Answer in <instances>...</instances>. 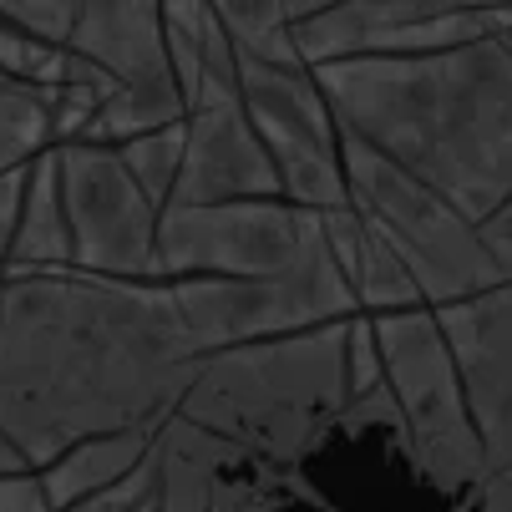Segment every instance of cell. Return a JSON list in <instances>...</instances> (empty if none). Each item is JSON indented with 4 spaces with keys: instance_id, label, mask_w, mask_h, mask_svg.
I'll use <instances>...</instances> for the list:
<instances>
[{
    "instance_id": "1",
    "label": "cell",
    "mask_w": 512,
    "mask_h": 512,
    "mask_svg": "<svg viewBox=\"0 0 512 512\" xmlns=\"http://www.w3.org/2000/svg\"><path fill=\"white\" fill-rule=\"evenodd\" d=\"M198 376L168 284L77 269L0 279V436L46 467L112 431H158Z\"/></svg>"
},
{
    "instance_id": "2",
    "label": "cell",
    "mask_w": 512,
    "mask_h": 512,
    "mask_svg": "<svg viewBox=\"0 0 512 512\" xmlns=\"http://www.w3.org/2000/svg\"><path fill=\"white\" fill-rule=\"evenodd\" d=\"M315 87L345 137L487 229L512 193V46L477 36L426 56L330 61Z\"/></svg>"
},
{
    "instance_id": "3",
    "label": "cell",
    "mask_w": 512,
    "mask_h": 512,
    "mask_svg": "<svg viewBox=\"0 0 512 512\" xmlns=\"http://www.w3.org/2000/svg\"><path fill=\"white\" fill-rule=\"evenodd\" d=\"M345 325L203 355L173 416L239 462H300L345 411Z\"/></svg>"
},
{
    "instance_id": "4",
    "label": "cell",
    "mask_w": 512,
    "mask_h": 512,
    "mask_svg": "<svg viewBox=\"0 0 512 512\" xmlns=\"http://www.w3.org/2000/svg\"><path fill=\"white\" fill-rule=\"evenodd\" d=\"M340 173H345V208L396 254V264L421 289L426 310L462 305L502 284L482 229H472L436 193L411 183L401 168H391L345 132H340Z\"/></svg>"
},
{
    "instance_id": "5",
    "label": "cell",
    "mask_w": 512,
    "mask_h": 512,
    "mask_svg": "<svg viewBox=\"0 0 512 512\" xmlns=\"http://www.w3.org/2000/svg\"><path fill=\"white\" fill-rule=\"evenodd\" d=\"M371 325L381 345V381L406 421V452L431 477V487H442L447 497H467L487 477V457L472 431V411L457 381L452 350L436 330V315L401 310V315H371Z\"/></svg>"
},
{
    "instance_id": "6",
    "label": "cell",
    "mask_w": 512,
    "mask_h": 512,
    "mask_svg": "<svg viewBox=\"0 0 512 512\" xmlns=\"http://www.w3.org/2000/svg\"><path fill=\"white\" fill-rule=\"evenodd\" d=\"M168 295L198 360L234 345H254V340L345 325L360 315L350 284L340 279L325 244H315L295 269L274 279H178L168 284Z\"/></svg>"
},
{
    "instance_id": "7",
    "label": "cell",
    "mask_w": 512,
    "mask_h": 512,
    "mask_svg": "<svg viewBox=\"0 0 512 512\" xmlns=\"http://www.w3.org/2000/svg\"><path fill=\"white\" fill-rule=\"evenodd\" d=\"M320 244V218L284 203H218V208H163L153 274L178 279H274L289 274Z\"/></svg>"
},
{
    "instance_id": "8",
    "label": "cell",
    "mask_w": 512,
    "mask_h": 512,
    "mask_svg": "<svg viewBox=\"0 0 512 512\" xmlns=\"http://www.w3.org/2000/svg\"><path fill=\"white\" fill-rule=\"evenodd\" d=\"M239 71V107L274 163L284 203L305 213L345 208V173H340V127L315 87L310 66H269L234 56Z\"/></svg>"
},
{
    "instance_id": "9",
    "label": "cell",
    "mask_w": 512,
    "mask_h": 512,
    "mask_svg": "<svg viewBox=\"0 0 512 512\" xmlns=\"http://www.w3.org/2000/svg\"><path fill=\"white\" fill-rule=\"evenodd\" d=\"M56 153L61 213L71 234V269L97 279L158 284L153 244H158V208L137 193L112 148L97 142H66Z\"/></svg>"
},
{
    "instance_id": "10",
    "label": "cell",
    "mask_w": 512,
    "mask_h": 512,
    "mask_svg": "<svg viewBox=\"0 0 512 512\" xmlns=\"http://www.w3.org/2000/svg\"><path fill=\"white\" fill-rule=\"evenodd\" d=\"M487 36L482 6L472 0H315L310 16L295 21L300 61H391L426 56Z\"/></svg>"
},
{
    "instance_id": "11",
    "label": "cell",
    "mask_w": 512,
    "mask_h": 512,
    "mask_svg": "<svg viewBox=\"0 0 512 512\" xmlns=\"http://www.w3.org/2000/svg\"><path fill=\"white\" fill-rule=\"evenodd\" d=\"M431 315L452 350L487 472H507L512 467V284H497L487 295H472Z\"/></svg>"
},
{
    "instance_id": "12",
    "label": "cell",
    "mask_w": 512,
    "mask_h": 512,
    "mask_svg": "<svg viewBox=\"0 0 512 512\" xmlns=\"http://www.w3.org/2000/svg\"><path fill=\"white\" fill-rule=\"evenodd\" d=\"M259 198H284V193L239 97L188 112L183 168H178L168 208H218V203H259Z\"/></svg>"
},
{
    "instance_id": "13",
    "label": "cell",
    "mask_w": 512,
    "mask_h": 512,
    "mask_svg": "<svg viewBox=\"0 0 512 512\" xmlns=\"http://www.w3.org/2000/svg\"><path fill=\"white\" fill-rule=\"evenodd\" d=\"M66 51L102 66L117 87H153L173 77L158 0H82Z\"/></svg>"
},
{
    "instance_id": "14",
    "label": "cell",
    "mask_w": 512,
    "mask_h": 512,
    "mask_svg": "<svg viewBox=\"0 0 512 512\" xmlns=\"http://www.w3.org/2000/svg\"><path fill=\"white\" fill-rule=\"evenodd\" d=\"M163 51L188 112L239 97L234 46L218 26L213 0H163Z\"/></svg>"
},
{
    "instance_id": "15",
    "label": "cell",
    "mask_w": 512,
    "mask_h": 512,
    "mask_svg": "<svg viewBox=\"0 0 512 512\" xmlns=\"http://www.w3.org/2000/svg\"><path fill=\"white\" fill-rule=\"evenodd\" d=\"M315 218H320V244L335 259L340 279L350 284L360 315L426 310V300H421V289L411 284V274L396 264V254L371 229H365L350 208H330V213H315Z\"/></svg>"
},
{
    "instance_id": "16",
    "label": "cell",
    "mask_w": 512,
    "mask_h": 512,
    "mask_svg": "<svg viewBox=\"0 0 512 512\" xmlns=\"http://www.w3.org/2000/svg\"><path fill=\"white\" fill-rule=\"evenodd\" d=\"M158 457V497L153 512H213V492L224 482V472L239 467L229 447H218L213 436L188 426L183 416H168L153 436Z\"/></svg>"
},
{
    "instance_id": "17",
    "label": "cell",
    "mask_w": 512,
    "mask_h": 512,
    "mask_svg": "<svg viewBox=\"0 0 512 512\" xmlns=\"http://www.w3.org/2000/svg\"><path fill=\"white\" fill-rule=\"evenodd\" d=\"M158 431H112V436H87V442L66 447L61 457H51L46 467H36V482L51 502V512H66L87 497H97L102 487L122 482L132 467L148 462Z\"/></svg>"
},
{
    "instance_id": "18",
    "label": "cell",
    "mask_w": 512,
    "mask_h": 512,
    "mask_svg": "<svg viewBox=\"0 0 512 512\" xmlns=\"http://www.w3.org/2000/svg\"><path fill=\"white\" fill-rule=\"evenodd\" d=\"M51 269H71V234H66V213H61L56 153L46 148L26 168V193H21V218L11 234V254H6V279L51 274Z\"/></svg>"
},
{
    "instance_id": "19",
    "label": "cell",
    "mask_w": 512,
    "mask_h": 512,
    "mask_svg": "<svg viewBox=\"0 0 512 512\" xmlns=\"http://www.w3.org/2000/svg\"><path fill=\"white\" fill-rule=\"evenodd\" d=\"M315 0H213L234 56L269 66H305L295 51V21L310 16Z\"/></svg>"
},
{
    "instance_id": "20",
    "label": "cell",
    "mask_w": 512,
    "mask_h": 512,
    "mask_svg": "<svg viewBox=\"0 0 512 512\" xmlns=\"http://www.w3.org/2000/svg\"><path fill=\"white\" fill-rule=\"evenodd\" d=\"M46 148H51L46 92H36V87H6V92H0V178L31 168Z\"/></svg>"
},
{
    "instance_id": "21",
    "label": "cell",
    "mask_w": 512,
    "mask_h": 512,
    "mask_svg": "<svg viewBox=\"0 0 512 512\" xmlns=\"http://www.w3.org/2000/svg\"><path fill=\"white\" fill-rule=\"evenodd\" d=\"M112 153L127 168V178L137 183V193L163 213L168 198H173L178 168H183V122L163 127V132H148V137H132V142H122V148H112Z\"/></svg>"
},
{
    "instance_id": "22",
    "label": "cell",
    "mask_w": 512,
    "mask_h": 512,
    "mask_svg": "<svg viewBox=\"0 0 512 512\" xmlns=\"http://www.w3.org/2000/svg\"><path fill=\"white\" fill-rule=\"evenodd\" d=\"M61 61H66V51H51V46L31 41L26 31H16L6 16H0V77L6 82L46 92L61 77Z\"/></svg>"
},
{
    "instance_id": "23",
    "label": "cell",
    "mask_w": 512,
    "mask_h": 512,
    "mask_svg": "<svg viewBox=\"0 0 512 512\" xmlns=\"http://www.w3.org/2000/svg\"><path fill=\"white\" fill-rule=\"evenodd\" d=\"M77 6L82 0H0V16H6L16 31H26L31 41L66 51L71 31H77Z\"/></svg>"
},
{
    "instance_id": "24",
    "label": "cell",
    "mask_w": 512,
    "mask_h": 512,
    "mask_svg": "<svg viewBox=\"0 0 512 512\" xmlns=\"http://www.w3.org/2000/svg\"><path fill=\"white\" fill-rule=\"evenodd\" d=\"M381 386V345H376V325L371 315H355L345 325V401L365 396Z\"/></svg>"
},
{
    "instance_id": "25",
    "label": "cell",
    "mask_w": 512,
    "mask_h": 512,
    "mask_svg": "<svg viewBox=\"0 0 512 512\" xmlns=\"http://www.w3.org/2000/svg\"><path fill=\"white\" fill-rule=\"evenodd\" d=\"M153 497H158V457L148 452V462L132 467L122 482L102 487L97 497H87V502H77V507H66V512H142Z\"/></svg>"
},
{
    "instance_id": "26",
    "label": "cell",
    "mask_w": 512,
    "mask_h": 512,
    "mask_svg": "<svg viewBox=\"0 0 512 512\" xmlns=\"http://www.w3.org/2000/svg\"><path fill=\"white\" fill-rule=\"evenodd\" d=\"M335 426H345V431H365V426H386L396 442L406 447V421H401V411H396V396L386 391V381L376 386V391H365V396H355V401H345V411H340V421Z\"/></svg>"
},
{
    "instance_id": "27",
    "label": "cell",
    "mask_w": 512,
    "mask_h": 512,
    "mask_svg": "<svg viewBox=\"0 0 512 512\" xmlns=\"http://www.w3.org/2000/svg\"><path fill=\"white\" fill-rule=\"evenodd\" d=\"M0 512H51L36 472H16V477H0Z\"/></svg>"
},
{
    "instance_id": "28",
    "label": "cell",
    "mask_w": 512,
    "mask_h": 512,
    "mask_svg": "<svg viewBox=\"0 0 512 512\" xmlns=\"http://www.w3.org/2000/svg\"><path fill=\"white\" fill-rule=\"evenodd\" d=\"M21 193H26V168L0 178V254H11V234L21 218Z\"/></svg>"
},
{
    "instance_id": "29",
    "label": "cell",
    "mask_w": 512,
    "mask_h": 512,
    "mask_svg": "<svg viewBox=\"0 0 512 512\" xmlns=\"http://www.w3.org/2000/svg\"><path fill=\"white\" fill-rule=\"evenodd\" d=\"M467 512H512V482L502 472H487L472 492H467Z\"/></svg>"
},
{
    "instance_id": "30",
    "label": "cell",
    "mask_w": 512,
    "mask_h": 512,
    "mask_svg": "<svg viewBox=\"0 0 512 512\" xmlns=\"http://www.w3.org/2000/svg\"><path fill=\"white\" fill-rule=\"evenodd\" d=\"M16 472H36V467L6 442V436H0V477H16Z\"/></svg>"
},
{
    "instance_id": "31",
    "label": "cell",
    "mask_w": 512,
    "mask_h": 512,
    "mask_svg": "<svg viewBox=\"0 0 512 512\" xmlns=\"http://www.w3.org/2000/svg\"><path fill=\"white\" fill-rule=\"evenodd\" d=\"M487 234H507L512 239V193H507V203L492 213V224H487Z\"/></svg>"
},
{
    "instance_id": "32",
    "label": "cell",
    "mask_w": 512,
    "mask_h": 512,
    "mask_svg": "<svg viewBox=\"0 0 512 512\" xmlns=\"http://www.w3.org/2000/svg\"><path fill=\"white\" fill-rule=\"evenodd\" d=\"M6 87H16V82H6V77H0V92H6Z\"/></svg>"
},
{
    "instance_id": "33",
    "label": "cell",
    "mask_w": 512,
    "mask_h": 512,
    "mask_svg": "<svg viewBox=\"0 0 512 512\" xmlns=\"http://www.w3.org/2000/svg\"><path fill=\"white\" fill-rule=\"evenodd\" d=\"M502 477H507V482H512V467H507V472H502Z\"/></svg>"
},
{
    "instance_id": "34",
    "label": "cell",
    "mask_w": 512,
    "mask_h": 512,
    "mask_svg": "<svg viewBox=\"0 0 512 512\" xmlns=\"http://www.w3.org/2000/svg\"><path fill=\"white\" fill-rule=\"evenodd\" d=\"M142 512H153V502H148V507H142Z\"/></svg>"
},
{
    "instance_id": "35",
    "label": "cell",
    "mask_w": 512,
    "mask_h": 512,
    "mask_svg": "<svg viewBox=\"0 0 512 512\" xmlns=\"http://www.w3.org/2000/svg\"><path fill=\"white\" fill-rule=\"evenodd\" d=\"M502 41H507V46H512V36H502Z\"/></svg>"
}]
</instances>
